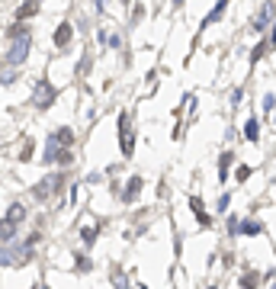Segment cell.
<instances>
[{
  "mask_svg": "<svg viewBox=\"0 0 276 289\" xmlns=\"http://www.w3.org/2000/svg\"><path fill=\"white\" fill-rule=\"evenodd\" d=\"M10 36V48H6V65H23L26 55H29V45H32V29L26 23H13L6 29Z\"/></svg>",
  "mask_w": 276,
  "mask_h": 289,
  "instance_id": "obj_1",
  "label": "cell"
},
{
  "mask_svg": "<svg viewBox=\"0 0 276 289\" xmlns=\"http://www.w3.org/2000/svg\"><path fill=\"white\" fill-rule=\"evenodd\" d=\"M55 100H58V90H55V84L42 77V80L36 84V96H32L36 109H52V106H55Z\"/></svg>",
  "mask_w": 276,
  "mask_h": 289,
  "instance_id": "obj_2",
  "label": "cell"
},
{
  "mask_svg": "<svg viewBox=\"0 0 276 289\" xmlns=\"http://www.w3.org/2000/svg\"><path fill=\"white\" fill-rule=\"evenodd\" d=\"M119 144H122V157L135 154V132L129 126V113H119Z\"/></svg>",
  "mask_w": 276,
  "mask_h": 289,
  "instance_id": "obj_3",
  "label": "cell"
},
{
  "mask_svg": "<svg viewBox=\"0 0 276 289\" xmlns=\"http://www.w3.org/2000/svg\"><path fill=\"white\" fill-rule=\"evenodd\" d=\"M61 187H64V174H49L36 190H32V196H36V199H49V196H55V193H61Z\"/></svg>",
  "mask_w": 276,
  "mask_h": 289,
  "instance_id": "obj_4",
  "label": "cell"
},
{
  "mask_svg": "<svg viewBox=\"0 0 276 289\" xmlns=\"http://www.w3.org/2000/svg\"><path fill=\"white\" fill-rule=\"evenodd\" d=\"M64 151H68V148H61V144H58V139H55V135H49V142H45V151H42V157H39V161L52 164V161H58V157H61Z\"/></svg>",
  "mask_w": 276,
  "mask_h": 289,
  "instance_id": "obj_5",
  "label": "cell"
},
{
  "mask_svg": "<svg viewBox=\"0 0 276 289\" xmlns=\"http://www.w3.org/2000/svg\"><path fill=\"white\" fill-rule=\"evenodd\" d=\"M270 16H273V6L270 3H260V10H257V16H254V32H264L267 29V23H270Z\"/></svg>",
  "mask_w": 276,
  "mask_h": 289,
  "instance_id": "obj_6",
  "label": "cell"
},
{
  "mask_svg": "<svg viewBox=\"0 0 276 289\" xmlns=\"http://www.w3.org/2000/svg\"><path fill=\"white\" fill-rule=\"evenodd\" d=\"M190 209H193V216L199 218V225H203V228L212 225V218H209V212L203 209V199H199V196H190Z\"/></svg>",
  "mask_w": 276,
  "mask_h": 289,
  "instance_id": "obj_7",
  "label": "cell"
},
{
  "mask_svg": "<svg viewBox=\"0 0 276 289\" xmlns=\"http://www.w3.org/2000/svg\"><path fill=\"white\" fill-rule=\"evenodd\" d=\"M71 36H74V26H71V23H61V26L55 29V45L64 48V45L71 42Z\"/></svg>",
  "mask_w": 276,
  "mask_h": 289,
  "instance_id": "obj_8",
  "label": "cell"
},
{
  "mask_svg": "<svg viewBox=\"0 0 276 289\" xmlns=\"http://www.w3.org/2000/svg\"><path fill=\"white\" fill-rule=\"evenodd\" d=\"M141 183H145V180H141V177H132V180H129V187L122 190V203H135V196H138Z\"/></svg>",
  "mask_w": 276,
  "mask_h": 289,
  "instance_id": "obj_9",
  "label": "cell"
},
{
  "mask_svg": "<svg viewBox=\"0 0 276 289\" xmlns=\"http://www.w3.org/2000/svg\"><path fill=\"white\" fill-rule=\"evenodd\" d=\"M36 13H39V3H36V0H29V3H23L16 13H13V19H16V23H23V19L36 16Z\"/></svg>",
  "mask_w": 276,
  "mask_h": 289,
  "instance_id": "obj_10",
  "label": "cell"
},
{
  "mask_svg": "<svg viewBox=\"0 0 276 289\" xmlns=\"http://www.w3.org/2000/svg\"><path fill=\"white\" fill-rule=\"evenodd\" d=\"M23 216H26V209L19 203H10L6 206V216H3V222H10V225H16V222H23Z\"/></svg>",
  "mask_w": 276,
  "mask_h": 289,
  "instance_id": "obj_11",
  "label": "cell"
},
{
  "mask_svg": "<svg viewBox=\"0 0 276 289\" xmlns=\"http://www.w3.org/2000/svg\"><path fill=\"white\" fill-rule=\"evenodd\" d=\"M260 231H264V225H260L257 218H244V222H241V235L254 238V235H260Z\"/></svg>",
  "mask_w": 276,
  "mask_h": 289,
  "instance_id": "obj_12",
  "label": "cell"
},
{
  "mask_svg": "<svg viewBox=\"0 0 276 289\" xmlns=\"http://www.w3.org/2000/svg\"><path fill=\"white\" fill-rule=\"evenodd\" d=\"M58 139V144H61V148H71V142H74V132L68 126H61V129H55V132H52Z\"/></svg>",
  "mask_w": 276,
  "mask_h": 289,
  "instance_id": "obj_13",
  "label": "cell"
},
{
  "mask_svg": "<svg viewBox=\"0 0 276 289\" xmlns=\"http://www.w3.org/2000/svg\"><path fill=\"white\" fill-rule=\"evenodd\" d=\"M241 289H260V273L257 270H247L241 277Z\"/></svg>",
  "mask_w": 276,
  "mask_h": 289,
  "instance_id": "obj_14",
  "label": "cell"
},
{
  "mask_svg": "<svg viewBox=\"0 0 276 289\" xmlns=\"http://www.w3.org/2000/svg\"><path fill=\"white\" fill-rule=\"evenodd\" d=\"M97 235H100V231H97V225H84V228H80V241H84L87 247H93V244H97Z\"/></svg>",
  "mask_w": 276,
  "mask_h": 289,
  "instance_id": "obj_15",
  "label": "cell"
},
{
  "mask_svg": "<svg viewBox=\"0 0 276 289\" xmlns=\"http://www.w3.org/2000/svg\"><path fill=\"white\" fill-rule=\"evenodd\" d=\"M270 48H273V45H270V39H260V42H257V48L251 52V65H257V61L264 58V55L270 52Z\"/></svg>",
  "mask_w": 276,
  "mask_h": 289,
  "instance_id": "obj_16",
  "label": "cell"
},
{
  "mask_svg": "<svg viewBox=\"0 0 276 289\" xmlns=\"http://www.w3.org/2000/svg\"><path fill=\"white\" fill-rule=\"evenodd\" d=\"M231 161H234L231 151H225V154L219 157V180H225V177H228V167H231Z\"/></svg>",
  "mask_w": 276,
  "mask_h": 289,
  "instance_id": "obj_17",
  "label": "cell"
},
{
  "mask_svg": "<svg viewBox=\"0 0 276 289\" xmlns=\"http://www.w3.org/2000/svg\"><path fill=\"white\" fill-rule=\"evenodd\" d=\"M225 10H228V3H225V0H219V6H212V10H209V16L203 19V26L215 23V19H219V16H221V13H225Z\"/></svg>",
  "mask_w": 276,
  "mask_h": 289,
  "instance_id": "obj_18",
  "label": "cell"
},
{
  "mask_svg": "<svg viewBox=\"0 0 276 289\" xmlns=\"http://www.w3.org/2000/svg\"><path fill=\"white\" fill-rule=\"evenodd\" d=\"M244 139H247V142H257V139H260V126H257V119H247V126H244Z\"/></svg>",
  "mask_w": 276,
  "mask_h": 289,
  "instance_id": "obj_19",
  "label": "cell"
},
{
  "mask_svg": "<svg viewBox=\"0 0 276 289\" xmlns=\"http://www.w3.org/2000/svg\"><path fill=\"white\" fill-rule=\"evenodd\" d=\"M0 238H3V244H10V241H13V238H16V225H10V222H3V235H0Z\"/></svg>",
  "mask_w": 276,
  "mask_h": 289,
  "instance_id": "obj_20",
  "label": "cell"
},
{
  "mask_svg": "<svg viewBox=\"0 0 276 289\" xmlns=\"http://www.w3.org/2000/svg\"><path fill=\"white\" fill-rule=\"evenodd\" d=\"M234 177H238V183H244L247 177H251V167H247V164H241V167L234 170Z\"/></svg>",
  "mask_w": 276,
  "mask_h": 289,
  "instance_id": "obj_21",
  "label": "cell"
},
{
  "mask_svg": "<svg viewBox=\"0 0 276 289\" xmlns=\"http://www.w3.org/2000/svg\"><path fill=\"white\" fill-rule=\"evenodd\" d=\"M264 109H267V113H270V109H276V96H273V93L264 96Z\"/></svg>",
  "mask_w": 276,
  "mask_h": 289,
  "instance_id": "obj_22",
  "label": "cell"
},
{
  "mask_svg": "<svg viewBox=\"0 0 276 289\" xmlns=\"http://www.w3.org/2000/svg\"><path fill=\"white\" fill-rule=\"evenodd\" d=\"M29 154H32V142H26L23 151H19V161H29Z\"/></svg>",
  "mask_w": 276,
  "mask_h": 289,
  "instance_id": "obj_23",
  "label": "cell"
},
{
  "mask_svg": "<svg viewBox=\"0 0 276 289\" xmlns=\"http://www.w3.org/2000/svg\"><path fill=\"white\" fill-rule=\"evenodd\" d=\"M228 203H231V196H228V193H221V199H219V212H225V209H228Z\"/></svg>",
  "mask_w": 276,
  "mask_h": 289,
  "instance_id": "obj_24",
  "label": "cell"
},
{
  "mask_svg": "<svg viewBox=\"0 0 276 289\" xmlns=\"http://www.w3.org/2000/svg\"><path fill=\"white\" fill-rule=\"evenodd\" d=\"M77 270H80V273L90 270V260H87V257H77Z\"/></svg>",
  "mask_w": 276,
  "mask_h": 289,
  "instance_id": "obj_25",
  "label": "cell"
},
{
  "mask_svg": "<svg viewBox=\"0 0 276 289\" xmlns=\"http://www.w3.org/2000/svg\"><path fill=\"white\" fill-rule=\"evenodd\" d=\"M110 45L119 48V45H122V36H119V32H112V36H110Z\"/></svg>",
  "mask_w": 276,
  "mask_h": 289,
  "instance_id": "obj_26",
  "label": "cell"
},
{
  "mask_svg": "<svg viewBox=\"0 0 276 289\" xmlns=\"http://www.w3.org/2000/svg\"><path fill=\"white\" fill-rule=\"evenodd\" d=\"M13 80V71H10V65H3V84H10Z\"/></svg>",
  "mask_w": 276,
  "mask_h": 289,
  "instance_id": "obj_27",
  "label": "cell"
},
{
  "mask_svg": "<svg viewBox=\"0 0 276 289\" xmlns=\"http://www.w3.org/2000/svg\"><path fill=\"white\" fill-rule=\"evenodd\" d=\"M241 96H244V90H241V87H238V90L231 93V103H234V106H238V103H241Z\"/></svg>",
  "mask_w": 276,
  "mask_h": 289,
  "instance_id": "obj_28",
  "label": "cell"
},
{
  "mask_svg": "<svg viewBox=\"0 0 276 289\" xmlns=\"http://www.w3.org/2000/svg\"><path fill=\"white\" fill-rule=\"evenodd\" d=\"M39 289H49V286H45V283H39Z\"/></svg>",
  "mask_w": 276,
  "mask_h": 289,
  "instance_id": "obj_29",
  "label": "cell"
},
{
  "mask_svg": "<svg viewBox=\"0 0 276 289\" xmlns=\"http://www.w3.org/2000/svg\"><path fill=\"white\" fill-rule=\"evenodd\" d=\"M270 277H276V267H273V270H270Z\"/></svg>",
  "mask_w": 276,
  "mask_h": 289,
  "instance_id": "obj_30",
  "label": "cell"
},
{
  "mask_svg": "<svg viewBox=\"0 0 276 289\" xmlns=\"http://www.w3.org/2000/svg\"><path fill=\"white\" fill-rule=\"evenodd\" d=\"M32 289H39V283H36V286H32Z\"/></svg>",
  "mask_w": 276,
  "mask_h": 289,
  "instance_id": "obj_31",
  "label": "cell"
},
{
  "mask_svg": "<svg viewBox=\"0 0 276 289\" xmlns=\"http://www.w3.org/2000/svg\"><path fill=\"white\" fill-rule=\"evenodd\" d=\"M212 289H219V286H212Z\"/></svg>",
  "mask_w": 276,
  "mask_h": 289,
  "instance_id": "obj_32",
  "label": "cell"
},
{
  "mask_svg": "<svg viewBox=\"0 0 276 289\" xmlns=\"http://www.w3.org/2000/svg\"><path fill=\"white\" fill-rule=\"evenodd\" d=\"M273 289H276V286H273Z\"/></svg>",
  "mask_w": 276,
  "mask_h": 289,
  "instance_id": "obj_33",
  "label": "cell"
}]
</instances>
